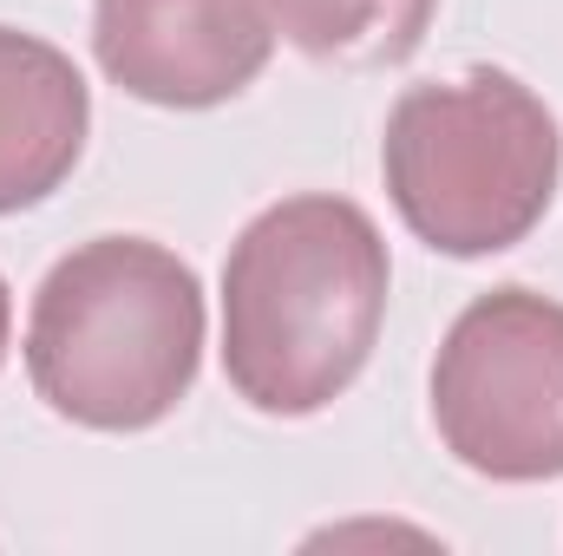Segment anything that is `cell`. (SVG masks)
Returning a JSON list of instances; mask_svg holds the SVG:
<instances>
[{
    "mask_svg": "<svg viewBox=\"0 0 563 556\" xmlns=\"http://www.w3.org/2000/svg\"><path fill=\"white\" fill-rule=\"evenodd\" d=\"M394 263L380 223L328 190L243 223L223 263V374L269 419L334 407L374 360Z\"/></svg>",
    "mask_w": 563,
    "mask_h": 556,
    "instance_id": "cell-1",
    "label": "cell"
},
{
    "mask_svg": "<svg viewBox=\"0 0 563 556\" xmlns=\"http://www.w3.org/2000/svg\"><path fill=\"white\" fill-rule=\"evenodd\" d=\"M203 367V281L151 236H92L59 256L26 314V380L86 432H151Z\"/></svg>",
    "mask_w": 563,
    "mask_h": 556,
    "instance_id": "cell-2",
    "label": "cell"
},
{
    "mask_svg": "<svg viewBox=\"0 0 563 556\" xmlns=\"http://www.w3.org/2000/svg\"><path fill=\"white\" fill-rule=\"evenodd\" d=\"M380 177L426 249L478 263L518 249L544 223L563 177V138L525 79L478 66L400 92L380 138Z\"/></svg>",
    "mask_w": 563,
    "mask_h": 556,
    "instance_id": "cell-3",
    "label": "cell"
},
{
    "mask_svg": "<svg viewBox=\"0 0 563 556\" xmlns=\"http://www.w3.org/2000/svg\"><path fill=\"white\" fill-rule=\"evenodd\" d=\"M432 425L492 485L563 478V301L538 288L478 294L439 341Z\"/></svg>",
    "mask_w": 563,
    "mask_h": 556,
    "instance_id": "cell-4",
    "label": "cell"
},
{
    "mask_svg": "<svg viewBox=\"0 0 563 556\" xmlns=\"http://www.w3.org/2000/svg\"><path fill=\"white\" fill-rule=\"evenodd\" d=\"M276 0H99V73L164 112H210L250 92L276 53Z\"/></svg>",
    "mask_w": 563,
    "mask_h": 556,
    "instance_id": "cell-5",
    "label": "cell"
},
{
    "mask_svg": "<svg viewBox=\"0 0 563 556\" xmlns=\"http://www.w3.org/2000/svg\"><path fill=\"white\" fill-rule=\"evenodd\" d=\"M92 132V92L79 66L20 26H0V216L46 203Z\"/></svg>",
    "mask_w": 563,
    "mask_h": 556,
    "instance_id": "cell-6",
    "label": "cell"
},
{
    "mask_svg": "<svg viewBox=\"0 0 563 556\" xmlns=\"http://www.w3.org/2000/svg\"><path fill=\"white\" fill-rule=\"evenodd\" d=\"M432 13L439 0H276L282 33L308 59L347 66V73H380L413 59Z\"/></svg>",
    "mask_w": 563,
    "mask_h": 556,
    "instance_id": "cell-7",
    "label": "cell"
},
{
    "mask_svg": "<svg viewBox=\"0 0 563 556\" xmlns=\"http://www.w3.org/2000/svg\"><path fill=\"white\" fill-rule=\"evenodd\" d=\"M7 327H13V294H7V276H0V360H7Z\"/></svg>",
    "mask_w": 563,
    "mask_h": 556,
    "instance_id": "cell-8",
    "label": "cell"
}]
</instances>
